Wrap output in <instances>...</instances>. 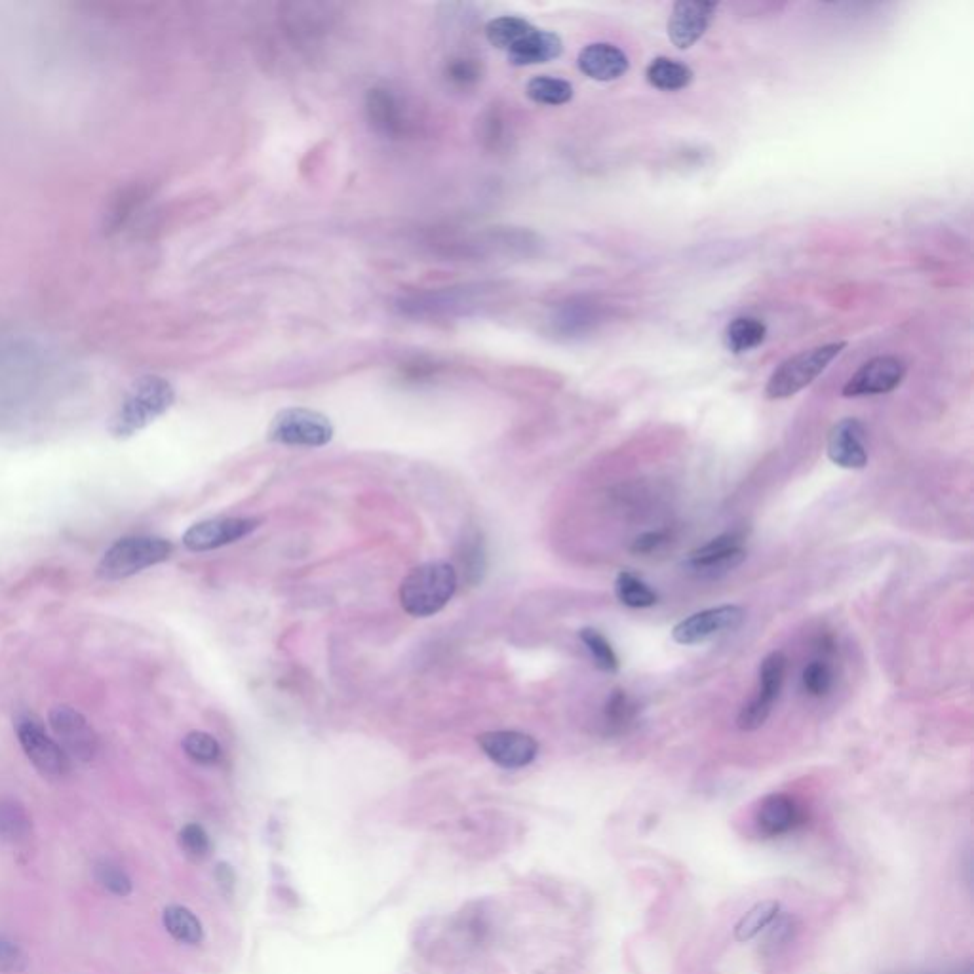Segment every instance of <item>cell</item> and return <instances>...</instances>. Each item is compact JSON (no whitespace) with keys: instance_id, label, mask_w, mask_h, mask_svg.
Segmentation results:
<instances>
[{"instance_id":"obj_36","label":"cell","mask_w":974,"mask_h":974,"mask_svg":"<svg viewBox=\"0 0 974 974\" xmlns=\"http://www.w3.org/2000/svg\"><path fill=\"white\" fill-rule=\"evenodd\" d=\"M215 877H217V881H219V885H221V887H229V889H233L234 874L233 870H231V866H227V864H219V866H217V870H215Z\"/></svg>"},{"instance_id":"obj_21","label":"cell","mask_w":974,"mask_h":974,"mask_svg":"<svg viewBox=\"0 0 974 974\" xmlns=\"http://www.w3.org/2000/svg\"><path fill=\"white\" fill-rule=\"evenodd\" d=\"M33 822L20 801L0 798V839L20 843L31 836Z\"/></svg>"},{"instance_id":"obj_33","label":"cell","mask_w":974,"mask_h":974,"mask_svg":"<svg viewBox=\"0 0 974 974\" xmlns=\"http://www.w3.org/2000/svg\"><path fill=\"white\" fill-rule=\"evenodd\" d=\"M96 877H98L103 889H107L109 893H113L117 897H128L134 889V883H132L130 876L120 866L111 864V862L99 864L96 868Z\"/></svg>"},{"instance_id":"obj_6","label":"cell","mask_w":974,"mask_h":974,"mask_svg":"<svg viewBox=\"0 0 974 974\" xmlns=\"http://www.w3.org/2000/svg\"><path fill=\"white\" fill-rule=\"evenodd\" d=\"M786 668H788V659L780 651L767 655L761 661L756 695L752 697V701L742 706L741 714L737 718V725L741 731H756L769 720L773 704L779 699L782 685L786 680Z\"/></svg>"},{"instance_id":"obj_32","label":"cell","mask_w":974,"mask_h":974,"mask_svg":"<svg viewBox=\"0 0 974 974\" xmlns=\"http://www.w3.org/2000/svg\"><path fill=\"white\" fill-rule=\"evenodd\" d=\"M179 845H181L183 853L193 860H202V858L210 857V853H212L210 836L206 834V830L200 824H195V822L181 828Z\"/></svg>"},{"instance_id":"obj_11","label":"cell","mask_w":974,"mask_h":974,"mask_svg":"<svg viewBox=\"0 0 974 974\" xmlns=\"http://www.w3.org/2000/svg\"><path fill=\"white\" fill-rule=\"evenodd\" d=\"M906 377V364L897 356H876L860 366V370L845 383V398L887 394L900 387Z\"/></svg>"},{"instance_id":"obj_34","label":"cell","mask_w":974,"mask_h":974,"mask_svg":"<svg viewBox=\"0 0 974 974\" xmlns=\"http://www.w3.org/2000/svg\"><path fill=\"white\" fill-rule=\"evenodd\" d=\"M27 954L21 950L16 942L6 936H0V973L20 974L27 969Z\"/></svg>"},{"instance_id":"obj_8","label":"cell","mask_w":974,"mask_h":974,"mask_svg":"<svg viewBox=\"0 0 974 974\" xmlns=\"http://www.w3.org/2000/svg\"><path fill=\"white\" fill-rule=\"evenodd\" d=\"M18 741L29 761L42 775L50 779H61L71 771V758L59 746L58 741L50 739L35 716H23L16 725Z\"/></svg>"},{"instance_id":"obj_16","label":"cell","mask_w":974,"mask_h":974,"mask_svg":"<svg viewBox=\"0 0 974 974\" xmlns=\"http://www.w3.org/2000/svg\"><path fill=\"white\" fill-rule=\"evenodd\" d=\"M828 457L834 465L849 470H860L868 465L866 429L853 419H841L828 434Z\"/></svg>"},{"instance_id":"obj_30","label":"cell","mask_w":974,"mask_h":974,"mask_svg":"<svg viewBox=\"0 0 974 974\" xmlns=\"http://www.w3.org/2000/svg\"><path fill=\"white\" fill-rule=\"evenodd\" d=\"M801 685L809 697H815V699L826 697L834 687V672H832L830 664L826 661H820V659L807 664L803 674H801Z\"/></svg>"},{"instance_id":"obj_28","label":"cell","mask_w":974,"mask_h":974,"mask_svg":"<svg viewBox=\"0 0 974 974\" xmlns=\"http://www.w3.org/2000/svg\"><path fill=\"white\" fill-rule=\"evenodd\" d=\"M533 25L516 16H503L487 23L486 37L493 46L508 52L518 40L526 35Z\"/></svg>"},{"instance_id":"obj_2","label":"cell","mask_w":974,"mask_h":974,"mask_svg":"<svg viewBox=\"0 0 974 974\" xmlns=\"http://www.w3.org/2000/svg\"><path fill=\"white\" fill-rule=\"evenodd\" d=\"M174 389L160 377H145L137 381L118 410L111 432L118 438H126L145 429L174 404Z\"/></svg>"},{"instance_id":"obj_20","label":"cell","mask_w":974,"mask_h":974,"mask_svg":"<svg viewBox=\"0 0 974 974\" xmlns=\"http://www.w3.org/2000/svg\"><path fill=\"white\" fill-rule=\"evenodd\" d=\"M767 337V326L752 316H739L731 320L723 332V343L733 354L754 351Z\"/></svg>"},{"instance_id":"obj_4","label":"cell","mask_w":974,"mask_h":974,"mask_svg":"<svg viewBox=\"0 0 974 974\" xmlns=\"http://www.w3.org/2000/svg\"><path fill=\"white\" fill-rule=\"evenodd\" d=\"M845 347L847 343L839 341V343L820 345L815 349L790 356L769 377L765 396L771 400H784L798 394L799 390L809 387L819 375H822V371L838 358Z\"/></svg>"},{"instance_id":"obj_35","label":"cell","mask_w":974,"mask_h":974,"mask_svg":"<svg viewBox=\"0 0 974 974\" xmlns=\"http://www.w3.org/2000/svg\"><path fill=\"white\" fill-rule=\"evenodd\" d=\"M672 539V533L670 531H647L643 533L640 537H636V541L630 546V550L634 554H653L657 550H661L663 546L668 545Z\"/></svg>"},{"instance_id":"obj_13","label":"cell","mask_w":974,"mask_h":974,"mask_svg":"<svg viewBox=\"0 0 974 974\" xmlns=\"http://www.w3.org/2000/svg\"><path fill=\"white\" fill-rule=\"evenodd\" d=\"M259 526L255 518H214L189 527L183 535V545L193 552H208L221 546L233 545Z\"/></svg>"},{"instance_id":"obj_12","label":"cell","mask_w":974,"mask_h":974,"mask_svg":"<svg viewBox=\"0 0 974 974\" xmlns=\"http://www.w3.org/2000/svg\"><path fill=\"white\" fill-rule=\"evenodd\" d=\"M754 824L763 838H784L805 824V811L798 799L790 794H769L761 799Z\"/></svg>"},{"instance_id":"obj_15","label":"cell","mask_w":974,"mask_h":974,"mask_svg":"<svg viewBox=\"0 0 974 974\" xmlns=\"http://www.w3.org/2000/svg\"><path fill=\"white\" fill-rule=\"evenodd\" d=\"M718 4L704 0H682L674 4L668 20V37L680 50L691 48L702 39L716 16Z\"/></svg>"},{"instance_id":"obj_10","label":"cell","mask_w":974,"mask_h":974,"mask_svg":"<svg viewBox=\"0 0 974 974\" xmlns=\"http://www.w3.org/2000/svg\"><path fill=\"white\" fill-rule=\"evenodd\" d=\"M744 533L742 531H727L720 537L712 539L710 543L699 546L687 558V569H691L699 577H720L746 560L744 550Z\"/></svg>"},{"instance_id":"obj_18","label":"cell","mask_w":974,"mask_h":974,"mask_svg":"<svg viewBox=\"0 0 974 974\" xmlns=\"http://www.w3.org/2000/svg\"><path fill=\"white\" fill-rule=\"evenodd\" d=\"M562 52H564V42L556 33L531 27L526 35L508 50L507 54L514 65L522 67V65L548 63L552 59L560 58Z\"/></svg>"},{"instance_id":"obj_25","label":"cell","mask_w":974,"mask_h":974,"mask_svg":"<svg viewBox=\"0 0 974 974\" xmlns=\"http://www.w3.org/2000/svg\"><path fill=\"white\" fill-rule=\"evenodd\" d=\"M457 560L461 567L465 569V577L468 583H478L486 571V546L482 541V535L476 529H470L463 539L459 541L457 550Z\"/></svg>"},{"instance_id":"obj_26","label":"cell","mask_w":974,"mask_h":974,"mask_svg":"<svg viewBox=\"0 0 974 974\" xmlns=\"http://www.w3.org/2000/svg\"><path fill=\"white\" fill-rule=\"evenodd\" d=\"M527 98L539 105H550L558 107L565 105L573 98V86L564 80L556 77H535L527 82Z\"/></svg>"},{"instance_id":"obj_7","label":"cell","mask_w":974,"mask_h":974,"mask_svg":"<svg viewBox=\"0 0 974 974\" xmlns=\"http://www.w3.org/2000/svg\"><path fill=\"white\" fill-rule=\"evenodd\" d=\"M744 619L746 611L741 605H718L702 609L676 624L672 630V638L680 645H697L739 630Z\"/></svg>"},{"instance_id":"obj_9","label":"cell","mask_w":974,"mask_h":974,"mask_svg":"<svg viewBox=\"0 0 974 974\" xmlns=\"http://www.w3.org/2000/svg\"><path fill=\"white\" fill-rule=\"evenodd\" d=\"M50 727L59 746L69 758L92 761L99 750L98 733L78 710L67 704H59L50 710Z\"/></svg>"},{"instance_id":"obj_14","label":"cell","mask_w":974,"mask_h":974,"mask_svg":"<svg viewBox=\"0 0 974 974\" xmlns=\"http://www.w3.org/2000/svg\"><path fill=\"white\" fill-rule=\"evenodd\" d=\"M489 760L505 769H522L537 758L539 744L520 731H489L478 737Z\"/></svg>"},{"instance_id":"obj_27","label":"cell","mask_w":974,"mask_h":974,"mask_svg":"<svg viewBox=\"0 0 974 974\" xmlns=\"http://www.w3.org/2000/svg\"><path fill=\"white\" fill-rule=\"evenodd\" d=\"M640 706L624 689H615L604 706L605 725L611 733H623L638 718Z\"/></svg>"},{"instance_id":"obj_24","label":"cell","mask_w":974,"mask_h":974,"mask_svg":"<svg viewBox=\"0 0 974 974\" xmlns=\"http://www.w3.org/2000/svg\"><path fill=\"white\" fill-rule=\"evenodd\" d=\"M617 600L630 609H647L659 602L657 592L632 571H621L615 579Z\"/></svg>"},{"instance_id":"obj_31","label":"cell","mask_w":974,"mask_h":974,"mask_svg":"<svg viewBox=\"0 0 974 974\" xmlns=\"http://www.w3.org/2000/svg\"><path fill=\"white\" fill-rule=\"evenodd\" d=\"M185 754L202 765H212L221 758V746L210 733L193 731L183 739Z\"/></svg>"},{"instance_id":"obj_3","label":"cell","mask_w":974,"mask_h":974,"mask_svg":"<svg viewBox=\"0 0 974 974\" xmlns=\"http://www.w3.org/2000/svg\"><path fill=\"white\" fill-rule=\"evenodd\" d=\"M174 552V546L166 539L149 535H132L118 539L98 565V575L107 581L132 577L143 569L166 562Z\"/></svg>"},{"instance_id":"obj_1","label":"cell","mask_w":974,"mask_h":974,"mask_svg":"<svg viewBox=\"0 0 974 974\" xmlns=\"http://www.w3.org/2000/svg\"><path fill=\"white\" fill-rule=\"evenodd\" d=\"M457 571L448 562H429L411 569L400 586V604L411 617H432L457 590Z\"/></svg>"},{"instance_id":"obj_17","label":"cell","mask_w":974,"mask_h":974,"mask_svg":"<svg viewBox=\"0 0 974 974\" xmlns=\"http://www.w3.org/2000/svg\"><path fill=\"white\" fill-rule=\"evenodd\" d=\"M581 73L598 82H611L624 77L630 69V61L623 50L609 42H594L583 48L577 58Z\"/></svg>"},{"instance_id":"obj_22","label":"cell","mask_w":974,"mask_h":974,"mask_svg":"<svg viewBox=\"0 0 974 974\" xmlns=\"http://www.w3.org/2000/svg\"><path fill=\"white\" fill-rule=\"evenodd\" d=\"M162 921H164L166 931L174 936L177 942L195 946V944H200L204 938V929H202L200 919L185 906H177V904L168 906L162 914Z\"/></svg>"},{"instance_id":"obj_5","label":"cell","mask_w":974,"mask_h":974,"mask_svg":"<svg viewBox=\"0 0 974 974\" xmlns=\"http://www.w3.org/2000/svg\"><path fill=\"white\" fill-rule=\"evenodd\" d=\"M333 438L332 421L307 408H288L276 413L269 427V440L284 446L322 448Z\"/></svg>"},{"instance_id":"obj_37","label":"cell","mask_w":974,"mask_h":974,"mask_svg":"<svg viewBox=\"0 0 974 974\" xmlns=\"http://www.w3.org/2000/svg\"><path fill=\"white\" fill-rule=\"evenodd\" d=\"M902 974H973V967L971 965H965V967H955V969H950V971H927V973H902Z\"/></svg>"},{"instance_id":"obj_23","label":"cell","mask_w":974,"mask_h":974,"mask_svg":"<svg viewBox=\"0 0 974 974\" xmlns=\"http://www.w3.org/2000/svg\"><path fill=\"white\" fill-rule=\"evenodd\" d=\"M780 914V904L777 900H761L756 906H752L735 925V940L737 942H750L756 936L761 935Z\"/></svg>"},{"instance_id":"obj_19","label":"cell","mask_w":974,"mask_h":974,"mask_svg":"<svg viewBox=\"0 0 974 974\" xmlns=\"http://www.w3.org/2000/svg\"><path fill=\"white\" fill-rule=\"evenodd\" d=\"M645 78L661 92H680L693 82V71L678 59L655 58L647 65Z\"/></svg>"},{"instance_id":"obj_29","label":"cell","mask_w":974,"mask_h":974,"mask_svg":"<svg viewBox=\"0 0 974 974\" xmlns=\"http://www.w3.org/2000/svg\"><path fill=\"white\" fill-rule=\"evenodd\" d=\"M579 638H581V642L585 643V647L588 649L592 661H594V664L602 672H607V674L619 672V668H621L619 657H617L613 645L609 643V640L605 638L600 630H596V628H583L579 632Z\"/></svg>"}]
</instances>
